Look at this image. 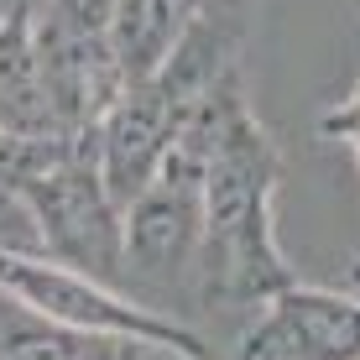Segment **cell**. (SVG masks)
Segmentation results:
<instances>
[{
    "instance_id": "9",
    "label": "cell",
    "mask_w": 360,
    "mask_h": 360,
    "mask_svg": "<svg viewBox=\"0 0 360 360\" xmlns=\"http://www.w3.org/2000/svg\"><path fill=\"white\" fill-rule=\"evenodd\" d=\"M11 11H37V0H0V16H11Z\"/></svg>"
},
{
    "instance_id": "1",
    "label": "cell",
    "mask_w": 360,
    "mask_h": 360,
    "mask_svg": "<svg viewBox=\"0 0 360 360\" xmlns=\"http://www.w3.org/2000/svg\"><path fill=\"white\" fill-rule=\"evenodd\" d=\"M204 146V245L193 292L219 314H256L277 288L297 282L277 245L282 152L245 99V84L209 99L193 120Z\"/></svg>"
},
{
    "instance_id": "8",
    "label": "cell",
    "mask_w": 360,
    "mask_h": 360,
    "mask_svg": "<svg viewBox=\"0 0 360 360\" xmlns=\"http://www.w3.org/2000/svg\"><path fill=\"white\" fill-rule=\"evenodd\" d=\"M152 350H141V345H126V340H84V355L79 360H141Z\"/></svg>"
},
{
    "instance_id": "3",
    "label": "cell",
    "mask_w": 360,
    "mask_h": 360,
    "mask_svg": "<svg viewBox=\"0 0 360 360\" xmlns=\"http://www.w3.org/2000/svg\"><path fill=\"white\" fill-rule=\"evenodd\" d=\"M204 245V146L193 126L120 209V262L131 292H193Z\"/></svg>"
},
{
    "instance_id": "7",
    "label": "cell",
    "mask_w": 360,
    "mask_h": 360,
    "mask_svg": "<svg viewBox=\"0 0 360 360\" xmlns=\"http://www.w3.org/2000/svg\"><path fill=\"white\" fill-rule=\"evenodd\" d=\"M115 11H120V0H42L37 16L47 27H63V32H79V37H110Z\"/></svg>"
},
{
    "instance_id": "6",
    "label": "cell",
    "mask_w": 360,
    "mask_h": 360,
    "mask_svg": "<svg viewBox=\"0 0 360 360\" xmlns=\"http://www.w3.org/2000/svg\"><path fill=\"white\" fill-rule=\"evenodd\" d=\"M355 16H360V0H355ZM314 136H319V141L350 146V157H355V167H360V73H355V84H350L340 99H334V105L319 110ZM350 282L360 288V251H355V262H350Z\"/></svg>"
},
{
    "instance_id": "5",
    "label": "cell",
    "mask_w": 360,
    "mask_h": 360,
    "mask_svg": "<svg viewBox=\"0 0 360 360\" xmlns=\"http://www.w3.org/2000/svg\"><path fill=\"white\" fill-rule=\"evenodd\" d=\"M0 136L16 141H53L73 136L58 94L47 84L42 47H37V11L0 16Z\"/></svg>"
},
{
    "instance_id": "2",
    "label": "cell",
    "mask_w": 360,
    "mask_h": 360,
    "mask_svg": "<svg viewBox=\"0 0 360 360\" xmlns=\"http://www.w3.org/2000/svg\"><path fill=\"white\" fill-rule=\"evenodd\" d=\"M0 292L27 303L47 324L84 334V340H126V345H141V350H157L172 360H219L214 345L193 324H183L178 314L152 308L131 288L99 282L47 251H32V245L0 240Z\"/></svg>"
},
{
    "instance_id": "4",
    "label": "cell",
    "mask_w": 360,
    "mask_h": 360,
    "mask_svg": "<svg viewBox=\"0 0 360 360\" xmlns=\"http://www.w3.org/2000/svg\"><path fill=\"white\" fill-rule=\"evenodd\" d=\"M240 360H360V288H277L251 314Z\"/></svg>"
}]
</instances>
